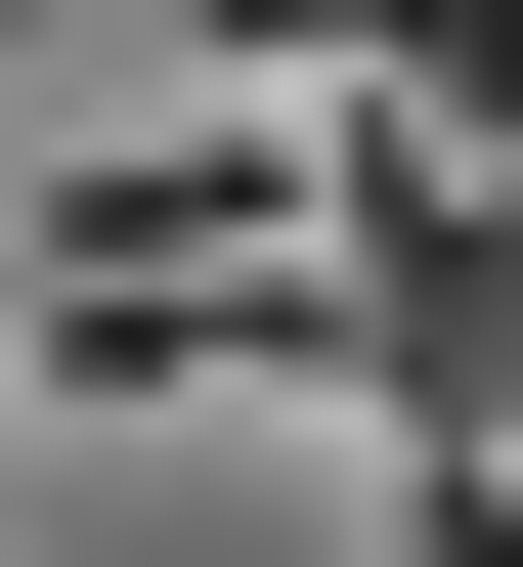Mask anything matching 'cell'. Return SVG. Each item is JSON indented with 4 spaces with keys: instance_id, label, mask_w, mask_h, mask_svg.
<instances>
[{
    "instance_id": "1",
    "label": "cell",
    "mask_w": 523,
    "mask_h": 567,
    "mask_svg": "<svg viewBox=\"0 0 523 567\" xmlns=\"http://www.w3.org/2000/svg\"><path fill=\"white\" fill-rule=\"evenodd\" d=\"M393 524H437V567H523V436H437V481H393Z\"/></svg>"
}]
</instances>
